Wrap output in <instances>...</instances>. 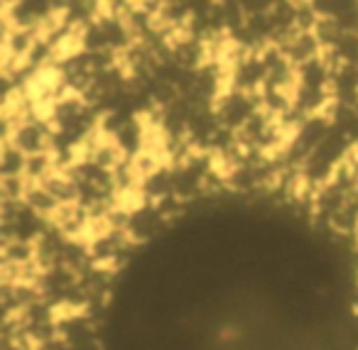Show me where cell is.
Listing matches in <instances>:
<instances>
[{
  "instance_id": "obj_1",
  "label": "cell",
  "mask_w": 358,
  "mask_h": 350,
  "mask_svg": "<svg viewBox=\"0 0 358 350\" xmlns=\"http://www.w3.org/2000/svg\"><path fill=\"white\" fill-rule=\"evenodd\" d=\"M42 187L57 198L59 206H66V203H81V184L76 182L74 177H69V174L59 172V169H57L47 182H42Z\"/></svg>"
},
{
  "instance_id": "obj_2",
  "label": "cell",
  "mask_w": 358,
  "mask_h": 350,
  "mask_svg": "<svg viewBox=\"0 0 358 350\" xmlns=\"http://www.w3.org/2000/svg\"><path fill=\"white\" fill-rule=\"evenodd\" d=\"M25 203L27 208H30L32 213H35L40 221H45L47 226L52 223V218H55V213L59 211V203H57V198L52 196L50 191H47L42 184H30V189H27L25 194Z\"/></svg>"
},
{
  "instance_id": "obj_3",
  "label": "cell",
  "mask_w": 358,
  "mask_h": 350,
  "mask_svg": "<svg viewBox=\"0 0 358 350\" xmlns=\"http://www.w3.org/2000/svg\"><path fill=\"white\" fill-rule=\"evenodd\" d=\"M25 164L27 154H22L13 143H3V152H0V172H3V177H25Z\"/></svg>"
}]
</instances>
